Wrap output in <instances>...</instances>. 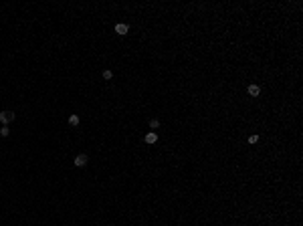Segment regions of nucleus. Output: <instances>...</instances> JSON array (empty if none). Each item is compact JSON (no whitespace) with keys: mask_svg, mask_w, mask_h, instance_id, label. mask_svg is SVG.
I'll use <instances>...</instances> for the list:
<instances>
[{"mask_svg":"<svg viewBox=\"0 0 303 226\" xmlns=\"http://www.w3.org/2000/svg\"><path fill=\"white\" fill-rule=\"evenodd\" d=\"M111 77H113V73L111 71H103V79H105V81H109Z\"/></svg>","mask_w":303,"mask_h":226,"instance_id":"nucleus-9","label":"nucleus"},{"mask_svg":"<svg viewBox=\"0 0 303 226\" xmlns=\"http://www.w3.org/2000/svg\"><path fill=\"white\" fill-rule=\"evenodd\" d=\"M247 91H249V95H251V97H259L261 87H259V85H249V89H247Z\"/></svg>","mask_w":303,"mask_h":226,"instance_id":"nucleus-4","label":"nucleus"},{"mask_svg":"<svg viewBox=\"0 0 303 226\" xmlns=\"http://www.w3.org/2000/svg\"><path fill=\"white\" fill-rule=\"evenodd\" d=\"M259 141V135H251L249 137V144H257Z\"/></svg>","mask_w":303,"mask_h":226,"instance_id":"nucleus-10","label":"nucleus"},{"mask_svg":"<svg viewBox=\"0 0 303 226\" xmlns=\"http://www.w3.org/2000/svg\"><path fill=\"white\" fill-rule=\"evenodd\" d=\"M73 164L77 166V168H83V166H87V155L85 154H79L77 158H75V162Z\"/></svg>","mask_w":303,"mask_h":226,"instance_id":"nucleus-2","label":"nucleus"},{"mask_svg":"<svg viewBox=\"0 0 303 226\" xmlns=\"http://www.w3.org/2000/svg\"><path fill=\"white\" fill-rule=\"evenodd\" d=\"M14 119H16V115L12 111H2L0 113V123H4V125H8L10 121H14Z\"/></svg>","mask_w":303,"mask_h":226,"instance_id":"nucleus-1","label":"nucleus"},{"mask_svg":"<svg viewBox=\"0 0 303 226\" xmlns=\"http://www.w3.org/2000/svg\"><path fill=\"white\" fill-rule=\"evenodd\" d=\"M10 133V129H8V125H4V127H2V129H0V135H2V137H6V135Z\"/></svg>","mask_w":303,"mask_h":226,"instance_id":"nucleus-8","label":"nucleus"},{"mask_svg":"<svg viewBox=\"0 0 303 226\" xmlns=\"http://www.w3.org/2000/svg\"><path fill=\"white\" fill-rule=\"evenodd\" d=\"M160 127V121L158 119H150V129H158Z\"/></svg>","mask_w":303,"mask_h":226,"instance_id":"nucleus-6","label":"nucleus"},{"mask_svg":"<svg viewBox=\"0 0 303 226\" xmlns=\"http://www.w3.org/2000/svg\"><path fill=\"white\" fill-rule=\"evenodd\" d=\"M127 30H130V26H127V24H123V22L115 24V33L119 34V36H123V34H127Z\"/></svg>","mask_w":303,"mask_h":226,"instance_id":"nucleus-3","label":"nucleus"},{"mask_svg":"<svg viewBox=\"0 0 303 226\" xmlns=\"http://www.w3.org/2000/svg\"><path fill=\"white\" fill-rule=\"evenodd\" d=\"M156 141H158V135H156L154 131L146 133V144H156Z\"/></svg>","mask_w":303,"mask_h":226,"instance_id":"nucleus-5","label":"nucleus"},{"mask_svg":"<svg viewBox=\"0 0 303 226\" xmlns=\"http://www.w3.org/2000/svg\"><path fill=\"white\" fill-rule=\"evenodd\" d=\"M69 123L71 125H79V115H71L69 117Z\"/></svg>","mask_w":303,"mask_h":226,"instance_id":"nucleus-7","label":"nucleus"}]
</instances>
